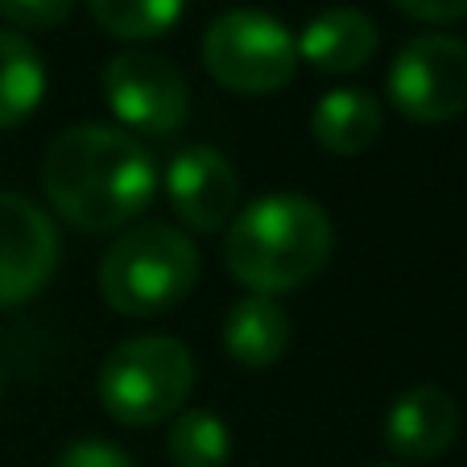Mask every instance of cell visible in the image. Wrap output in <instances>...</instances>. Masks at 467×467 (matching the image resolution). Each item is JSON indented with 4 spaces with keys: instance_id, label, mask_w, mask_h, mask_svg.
Wrapping results in <instances>:
<instances>
[{
    "instance_id": "obj_19",
    "label": "cell",
    "mask_w": 467,
    "mask_h": 467,
    "mask_svg": "<svg viewBox=\"0 0 467 467\" xmlns=\"http://www.w3.org/2000/svg\"><path fill=\"white\" fill-rule=\"evenodd\" d=\"M397 9L414 21H431V26H447V21L467 17V0H393Z\"/></svg>"
},
{
    "instance_id": "obj_5",
    "label": "cell",
    "mask_w": 467,
    "mask_h": 467,
    "mask_svg": "<svg viewBox=\"0 0 467 467\" xmlns=\"http://www.w3.org/2000/svg\"><path fill=\"white\" fill-rule=\"evenodd\" d=\"M203 67L236 96H274L298 71V37L261 9H228L203 34Z\"/></svg>"
},
{
    "instance_id": "obj_7",
    "label": "cell",
    "mask_w": 467,
    "mask_h": 467,
    "mask_svg": "<svg viewBox=\"0 0 467 467\" xmlns=\"http://www.w3.org/2000/svg\"><path fill=\"white\" fill-rule=\"evenodd\" d=\"M104 99L132 137H174L191 116V88L170 58L124 50L104 67Z\"/></svg>"
},
{
    "instance_id": "obj_14",
    "label": "cell",
    "mask_w": 467,
    "mask_h": 467,
    "mask_svg": "<svg viewBox=\"0 0 467 467\" xmlns=\"http://www.w3.org/2000/svg\"><path fill=\"white\" fill-rule=\"evenodd\" d=\"M46 96V62L34 42L0 29V129H17Z\"/></svg>"
},
{
    "instance_id": "obj_18",
    "label": "cell",
    "mask_w": 467,
    "mask_h": 467,
    "mask_svg": "<svg viewBox=\"0 0 467 467\" xmlns=\"http://www.w3.org/2000/svg\"><path fill=\"white\" fill-rule=\"evenodd\" d=\"M54 467H137L129 451H120L116 442L104 439H79L71 447H62Z\"/></svg>"
},
{
    "instance_id": "obj_15",
    "label": "cell",
    "mask_w": 467,
    "mask_h": 467,
    "mask_svg": "<svg viewBox=\"0 0 467 467\" xmlns=\"http://www.w3.org/2000/svg\"><path fill=\"white\" fill-rule=\"evenodd\" d=\"M166 451L174 467H228L232 439L212 410H182L166 431Z\"/></svg>"
},
{
    "instance_id": "obj_20",
    "label": "cell",
    "mask_w": 467,
    "mask_h": 467,
    "mask_svg": "<svg viewBox=\"0 0 467 467\" xmlns=\"http://www.w3.org/2000/svg\"><path fill=\"white\" fill-rule=\"evenodd\" d=\"M0 397H5V372H0Z\"/></svg>"
},
{
    "instance_id": "obj_2",
    "label": "cell",
    "mask_w": 467,
    "mask_h": 467,
    "mask_svg": "<svg viewBox=\"0 0 467 467\" xmlns=\"http://www.w3.org/2000/svg\"><path fill=\"white\" fill-rule=\"evenodd\" d=\"M336 248L331 215L306 194H265L223 228V265L248 294H290L318 277Z\"/></svg>"
},
{
    "instance_id": "obj_6",
    "label": "cell",
    "mask_w": 467,
    "mask_h": 467,
    "mask_svg": "<svg viewBox=\"0 0 467 467\" xmlns=\"http://www.w3.org/2000/svg\"><path fill=\"white\" fill-rule=\"evenodd\" d=\"M389 104L414 124H442L467 108V42L418 34L389 67Z\"/></svg>"
},
{
    "instance_id": "obj_3",
    "label": "cell",
    "mask_w": 467,
    "mask_h": 467,
    "mask_svg": "<svg viewBox=\"0 0 467 467\" xmlns=\"http://www.w3.org/2000/svg\"><path fill=\"white\" fill-rule=\"evenodd\" d=\"M199 282V248L170 223L120 232L99 261V294L116 315L150 318L174 310Z\"/></svg>"
},
{
    "instance_id": "obj_11",
    "label": "cell",
    "mask_w": 467,
    "mask_h": 467,
    "mask_svg": "<svg viewBox=\"0 0 467 467\" xmlns=\"http://www.w3.org/2000/svg\"><path fill=\"white\" fill-rule=\"evenodd\" d=\"M380 46L377 21L360 9H323L310 17L298 37V58H306L323 75H352L364 71Z\"/></svg>"
},
{
    "instance_id": "obj_4",
    "label": "cell",
    "mask_w": 467,
    "mask_h": 467,
    "mask_svg": "<svg viewBox=\"0 0 467 467\" xmlns=\"http://www.w3.org/2000/svg\"><path fill=\"white\" fill-rule=\"evenodd\" d=\"M194 389V356L174 336H137L104 356L96 397L120 426H158L182 414Z\"/></svg>"
},
{
    "instance_id": "obj_12",
    "label": "cell",
    "mask_w": 467,
    "mask_h": 467,
    "mask_svg": "<svg viewBox=\"0 0 467 467\" xmlns=\"http://www.w3.org/2000/svg\"><path fill=\"white\" fill-rule=\"evenodd\" d=\"M294 323L285 306L269 294H244L223 318V352L248 372L274 368L290 352Z\"/></svg>"
},
{
    "instance_id": "obj_1",
    "label": "cell",
    "mask_w": 467,
    "mask_h": 467,
    "mask_svg": "<svg viewBox=\"0 0 467 467\" xmlns=\"http://www.w3.org/2000/svg\"><path fill=\"white\" fill-rule=\"evenodd\" d=\"M42 191L71 228L116 232L153 203L158 161L116 124H75L46 150Z\"/></svg>"
},
{
    "instance_id": "obj_13",
    "label": "cell",
    "mask_w": 467,
    "mask_h": 467,
    "mask_svg": "<svg viewBox=\"0 0 467 467\" xmlns=\"http://www.w3.org/2000/svg\"><path fill=\"white\" fill-rule=\"evenodd\" d=\"M385 129V112H380L377 96L360 88H336L318 96L315 112H310V132L327 153L336 158H360L380 141Z\"/></svg>"
},
{
    "instance_id": "obj_8",
    "label": "cell",
    "mask_w": 467,
    "mask_h": 467,
    "mask_svg": "<svg viewBox=\"0 0 467 467\" xmlns=\"http://www.w3.org/2000/svg\"><path fill=\"white\" fill-rule=\"evenodd\" d=\"M58 232L50 215L17 191H0V306L34 298L54 277Z\"/></svg>"
},
{
    "instance_id": "obj_16",
    "label": "cell",
    "mask_w": 467,
    "mask_h": 467,
    "mask_svg": "<svg viewBox=\"0 0 467 467\" xmlns=\"http://www.w3.org/2000/svg\"><path fill=\"white\" fill-rule=\"evenodd\" d=\"M182 5L186 0H88L96 26L120 42H153L170 34L182 17Z\"/></svg>"
},
{
    "instance_id": "obj_10",
    "label": "cell",
    "mask_w": 467,
    "mask_h": 467,
    "mask_svg": "<svg viewBox=\"0 0 467 467\" xmlns=\"http://www.w3.org/2000/svg\"><path fill=\"white\" fill-rule=\"evenodd\" d=\"M459 434V406L455 397L439 385H414L389 406L385 442L397 459L422 463L455 442Z\"/></svg>"
},
{
    "instance_id": "obj_9",
    "label": "cell",
    "mask_w": 467,
    "mask_h": 467,
    "mask_svg": "<svg viewBox=\"0 0 467 467\" xmlns=\"http://www.w3.org/2000/svg\"><path fill=\"white\" fill-rule=\"evenodd\" d=\"M166 199L182 228L223 232L240 212V174L215 145H191L174 153L166 170Z\"/></svg>"
},
{
    "instance_id": "obj_17",
    "label": "cell",
    "mask_w": 467,
    "mask_h": 467,
    "mask_svg": "<svg viewBox=\"0 0 467 467\" xmlns=\"http://www.w3.org/2000/svg\"><path fill=\"white\" fill-rule=\"evenodd\" d=\"M75 0H0V17L17 29H58L62 21L71 17Z\"/></svg>"
}]
</instances>
